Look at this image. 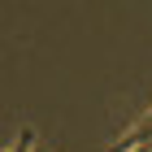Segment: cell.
Instances as JSON below:
<instances>
[{"label": "cell", "instance_id": "6da1fadb", "mask_svg": "<svg viewBox=\"0 0 152 152\" xmlns=\"http://www.w3.org/2000/svg\"><path fill=\"white\" fill-rule=\"evenodd\" d=\"M9 152H44V148L35 143V135H31V130H22V135H18V143H13Z\"/></svg>", "mask_w": 152, "mask_h": 152}]
</instances>
